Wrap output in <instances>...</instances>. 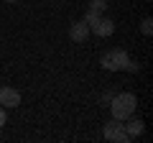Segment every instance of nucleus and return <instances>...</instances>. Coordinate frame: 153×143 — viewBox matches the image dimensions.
Returning <instances> with one entry per match:
<instances>
[{
  "label": "nucleus",
  "mask_w": 153,
  "mask_h": 143,
  "mask_svg": "<svg viewBox=\"0 0 153 143\" xmlns=\"http://www.w3.org/2000/svg\"><path fill=\"white\" fill-rule=\"evenodd\" d=\"M89 10L97 13V16H105V10H107V3H105V0H89Z\"/></svg>",
  "instance_id": "obj_8"
},
{
  "label": "nucleus",
  "mask_w": 153,
  "mask_h": 143,
  "mask_svg": "<svg viewBox=\"0 0 153 143\" xmlns=\"http://www.w3.org/2000/svg\"><path fill=\"white\" fill-rule=\"evenodd\" d=\"M0 105L3 107H18L21 105V92L13 87H0Z\"/></svg>",
  "instance_id": "obj_6"
},
{
  "label": "nucleus",
  "mask_w": 153,
  "mask_h": 143,
  "mask_svg": "<svg viewBox=\"0 0 153 143\" xmlns=\"http://www.w3.org/2000/svg\"><path fill=\"white\" fill-rule=\"evenodd\" d=\"M128 120H130V123H128V125H123V128H125V133H128V138L133 141V138L143 136V130H146V123H143L140 118H135V115H130Z\"/></svg>",
  "instance_id": "obj_7"
},
{
  "label": "nucleus",
  "mask_w": 153,
  "mask_h": 143,
  "mask_svg": "<svg viewBox=\"0 0 153 143\" xmlns=\"http://www.w3.org/2000/svg\"><path fill=\"white\" fill-rule=\"evenodd\" d=\"M69 39L74 41V44H84V41L89 39V26L84 21H74L69 26Z\"/></svg>",
  "instance_id": "obj_5"
},
{
  "label": "nucleus",
  "mask_w": 153,
  "mask_h": 143,
  "mask_svg": "<svg viewBox=\"0 0 153 143\" xmlns=\"http://www.w3.org/2000/svg\"><path fill=\"white\" fill-rule=\"evenodd\" d=\"M107 107L112 110V118H115V120H123V123H125L130 115H135L138 97H135L133 92H115Z\"/></svg>",
  "instance_id": "obj_2"
},
{
  "label": "nucleus",
  "mask_w": 153,
  "mask_h": 143,
  "mask_svg": "<svg viewBox=\"0 0 153 143\" xmlns=\"http://www.w3.org/2000/svg\"><path fill=\"white\" fill-rule=\"evenodd\" d=\"M140 31L146 33V36H151V33H153V21H151V18H143V23H140Z\"/></svg>",
  "instance_id": "obj_9"
},
{
  "label": "nucleus",
  "mask_w": 153,
  "mask_h": 143,
  "mask_svg": "<svg viewBox=\"0 0 153 143\" xmlns=\"http://www.w3.org/2000/svg\"><path fill=\"white\" fill-rule=\"evenodd\" d=\"M112 95H115V92H105L102 97H100V105H110V100H112Z\"/></svg>",
  "instance_id": "obj_10"
},
{
  "label": "nucleus",
  "mask_w": 153,
  "mask_h": 143,
  "mask_svg": "<svg viewBox=\"0 0 153 143\" xmlns=\"http://www.w3.org/2000/svg\"><path fill=\"white\" fill-rule=\"evenodd\" d=\"M102 136H105V141H117V143H130V138H128V133H125V128H123V120H110V123H105V128H102Z\"/></svg>",
  "instance_id": "obj_4"
},
{
  "label": "nucleus",
  "mask_w": 153,
  "mask_h": 143,
  "mask_svg": "<svg viewBox=\"0 0 153 143\" xmlns=\"http://www.w3.org/2000/svg\"><path fill=\"white\" fill-rule=\"evenodd\" d=\"M5 3H18V0H5Z\"/></svg>",
  "instance_id": "obj_12"
},
{
  "label": "nucleus",
  "mask_w": 153,
  "mask_h": 143,
  "mask_svg": "<svg viewBox=\"0 0 153 143\" xmlns=\"http://www.w3.org/2000/svg\"><path fill=\"white\" fill-rule=\"evenodd\" d=\"M5 107H3V105H0V128H3V125H5Z\"/></svg>",
  "instance_id": "obj_11"
},
{
  "label": "nucleus",
  "mask_w": 153,
  "mask_h": 143,
  "mask_svg": "<svg viewBox=\"0 0 153 143\" xmlns=\"http://www.w3.org/2000/svg\"><path fill=\"white\" fill-rule=\"evenodd\" d=\"M82 21L89 26V33H94L100 39H107V36L115 33V21H110V18H105V16H97V13H92V10L84 13Z\"/></svg>",
  "instance_id": "obj_3"
},
{
  "label": "nucleus",
  "mask_w": 153,
  "mask_h": 143,
  "mask_svg": "<svg viewBox=\"0 0 153 143\" xmlns=\"http://www.w3.org/2000/svg\"><path fill=\"white\" fill-rule=\"evenodd\" d=\"M100 64H102V69H107V72H138L140 69V64H135V61L128 56L125 49L105 51L102 59H100Z\"/></svg>",
  "instance_id": "obj_1"
}]
</instances>
